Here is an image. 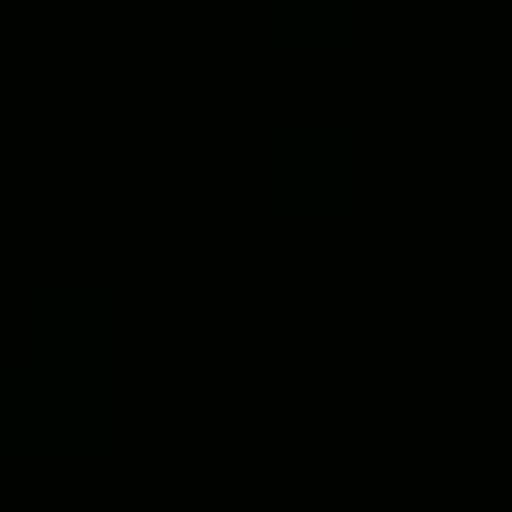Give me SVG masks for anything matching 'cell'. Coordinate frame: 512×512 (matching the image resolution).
Segmentation results:
<instances>
[{
	"label": "cell",
	"instance_id": "cell-1",
	"mask_svg": "<svg viewBox=\"0 0 512 512\" xmlns=\"http://www.w3.org/2000/svg\"><path fill=\"white\" fill-rule=\"evenodd\" d=\"M272 181L292 191V201H342V181H352V131H332V121H302V131H272Z\"/></svg>",
	"mask_w": 512,
	"mask_h": 512
}]
</instances>
